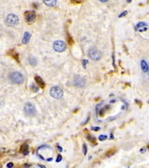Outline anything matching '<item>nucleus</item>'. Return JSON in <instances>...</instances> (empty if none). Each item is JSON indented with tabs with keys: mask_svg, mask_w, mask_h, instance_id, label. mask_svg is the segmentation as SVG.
<instances>
[{
	"mask_svg": "<svg viewBox=\"0 0 149 168\" xmlns=\"http://www.w3.org/2000/svg\"><path fill=\"white\" fill-rule=\"evenodd\" d=\"M3 150H4V149H0V155H1V154L3 153Z\"/></svg>",
	"mask_w": 149,
	"mask_h": 168,
	"instance_id": "7c9ffc66",
	"label": "nucleus"
},
{
	"mask_svg": "<svg viewBox=\"0 0 149 168\" xmlns=\"http://www.w3.org/2000/svg\"><path fill=\"white\" fill-rule=\"evenodd\" d=\"M29 62H30V64L32 65V66H36V65H37V60H36L33 56H30V57H29Z\"/></svg>",
	"mask_w": 149,
	"mask_h": 168,
	"instance_id": "2eb2a0df",
	"label": "nucleus"
},
{
	"mask_svg": "<svg viewBox=\"0 0 149 168\" xmlns=\"http://www.w3.org/2000/svg\"><path fill=\"white\" fill-rule=\"evenodd\" d=\"M127 14V11H124V12H122V13H120V14H119V18H121V17H123V16H125V15Z\"/></svg>",
	"mask_w": 149,
	"mask_h": 168,
	"instance_id": "5701e85b",
	"label": "nucleus"
},
{
	"mask_svg": "<svg viewBox=\"0 0 149 168\" xmlns=\"http://www.w3.org/2000/svg\"><path fill=\"white\" fill-rule=\"evenodd\" d=\"M114 153H116V150H114V149H110V150H108V152L105 155H107V157H109V156H111L112 154H114Z\"/></svg>",
	"mask_w": 149,
	"mask_h": 168,
	"instance_id": "f3484780",
	"label": "nucleus"
},
{
	"mask_svg": "<svg viewBox=\"0 0 149 168\" xmlns=\"http://www.w3.org/2000/svg\"><path fill=\"white\" fill-rule=\"evenodd\" d=\"M19 23V18L18 16H16L15 14H9L7 18H6V24L8 26H16L17 24Z\"/></svg>",
	"mask_w": 149,
	"mask_h": 168,
	"instance_id": "7ed1b4c3",
	"label": "nucleus"
},
{
	"mask_svg": "<svg viewBox=\"0 0 149 168\" xmlns=\"http://www.w3.org/2000/svg\"><path fill=\"white\" fill-rule=\"evenodd\" d=\"M24 111H25V113H26L27 115L33 116V115H36V109L31 102H28V104H25Z\"/></svg>",
	"mask_w": 149,
	"mask_h": 168,
	"instance_id": "39448f33",
	"label": "nucleus"
},
{
	"mask_svg": "<svg viewBox=\"0 0 149 168\" xmlns=\"http://www.w3.org/2000/svg\"><path fill=\"white\" fill-rule=\"evenodd\" d=\"M87 139H89V140H91V141H92V143H94V144H96V139H94V138L92 137V136L89 135V136H87Z\"/></svg>",
	"mask_w": 149,
	"mask_h": 168,
	"instance_id": "412c9836",
	"label": "nucleus"
},
{
	"mask_svg": "<svg viewBox=\"0 0 149 168\" xmlns=\"http://www.w3.org/2000/svg\"><path fill=\"white\" fill-rule=\"evenodd\" d=\"M31 89H32L33 92H35V93H37L38 91H39V88H38L37 86H36V85H32V86H31Z\"/></svg>",
	"mask_w": 149,
	"mask_h": 168,
	"instance_id": "6ab92c4d",
	"label": "nucleus"
},
{
	"mask_svg": "<svg viewBox=\"0 0 149 168\" xmlns=\"http://www.w3.org/2000/svg\"><path fill=\"white\" fill-rule=\"evenodd\" d=\"M87 60H83V67H85V66H87Z\"/></svg>",
	"mask_w": 149,
	"mask_h": 168,
	"instance_id": "a878e982",
	"label": "nucleus"
},
{
	"mask_svg": "<svg viewBox=\"0 0 149 168\" xmlns=\"http://www.w3.org/2000/svg\"><path fill=\"white\" fill-rule=\"evenodd\" d=\"M36 18V14L34 11H27L25 12V19L28 23H32V22L35 20Z\"/></svg>",
	"mask_w": 149,
	"mask_h": 168,
	"instance_id": "0eeeda50",
	"label": "nucleus"
},
{
	"mask_svg": "<svg viewBox=\"0 0 149 168\" xmlns=\"http://www.w3.org/2000/svg\"><path fill=\"white\" fill-rule=\"evenodd\" d=\"M7 166H8V167H11V166H13V163H8V164H7Z\"/></svg>",
	"mask_w": 149,
	"mask_h": 168,
	"instance_id": "c756f323",
	"label": "nucleus"
},
{
	"mask_svg": "<svg viewBox=\"0 0 149 168\" xmlns=\"http://www.w3.org/2000/svg\"><path fill=\"white\" fill-rule=\"evenodd\" d=\"M68 42H69V44H73L74 43V42H73V39H72V37H71V36H70V34H69V33H68Z\"/></svg>",
	"mask_w": 149,
	"mask_h": 168,
	"instance_id": "aec40b11",
	"label": "nucleus"
},
{
	"mask_svg": "<svg viewBox=\"0 0 149 168\" xmlns=\"http://www.w3.org/2000/svg\"><path fill=\"white\" fill-rule=\"evenodd\" d=\"M140 32H143V31H146L147 30V27H143V28H140V29H138Z\"/></svg>",
	"mask_w": 149,
	"mask_h": 168,
	"instance_id": "b1692460",
	"label": "nucleus"
},
{
	"mask_svg": "<svg viewBox=\"0 0 149 168\" xmlns=\"http://www.w3.org/2000/svg\"><path fill=\"white\" fill-rule=\"evenodd\" d=\"M50 95L55 98H61L63 97V91L59 87H53L50 89Z\"/></svg>",
	"mask_w": 149,
	"mask_h": 168,
	"instance_id": "20e7f679",
	"label": "nucleus"
},
{
	"mask_svg": "<svg viewBox=\"0 0 149 168\" xmlns=\"http://www.w3.org/2000/svg\"><path fill=\"white\" fill-rule=\"evenodd\" d=\"M107 138V135H105V134H101V135L98 136V140H100V141H103V140H105Z\"/></svg>",
	"mask_w": 149,
	"mask_h": 168,
	"instance_id": "a211bd4d",
	"label": "nucleus"
},
{
	"mask_svg": "<svg viewBox=\"0 0 149 168\" xmlns=\"http://www.w3.org/2000/svg\"><path fill=\"white\" fill-rule=\"evenodd\" d=\"M147 26V24L146 23H144V22H139V23H137V25L135 26V29H140V28H143V27H146Z\"/></svg>",
	"mask_w": 149,
	"mask_h": 168,
	"instance_id": "dca6fc26",
	"label": "nucleus"
},
{
	"mask_svg": "<svg viewBox=\"0 0 149 168\" xmlns=\"http://www.w3.org/2000/svg\"><path fill=\"white\" fill-rule=\"evenodd\" d=\"M83 154H87V145H85V144L83 145Z\"/></svg>",
	"mask_w": 149,
	"mask_h": 168,
	"instance_id": "4be33fe9",
	"label": "nucleus"
},
{
	"mask_svg": "<svg viewBox=\"0 0 149 168\" xmlns=\"http://www.w3.org/2000/svg\"><path fill=\"white\" fill-rule=\"evenodd\" d=\"M100 2H107V1H108V0H99Z\"/></svg>",
	"mask_w": 149,
	"mask_h": 168,
	"instance_id": "2f4dec72",
	"label": "nucleus"
},
{
	"mask_svg": "<svg viewBox=\"0 0 149 168\" xmlns=\"http://www.w3.org/2000/svg\"><path fill=\"white\" fill-rule=\"evenodd\" d=\"M58 149H59V150H60V151H62V147H60V146H58Z\"/></svg>",
	"mask_w": 149,
	"mask_h": 168,
	"instance_id": "473e14b6",
	"label": "nucleus"
},
{
	"mask_svg": "<svg viewBox=\"0 0 149 168\" xmlns=\"http://www.w3.org/2000/svg\"><path fill=\"white\" fill-rule=\"evenodd\" d=\"M85 80L80 77H77L76 79L74 80V85L76 87H78V88H83V87L85 86Z\"/></svg>",
	"mask_w": 149,
	"mask_h": 168,
	"instance_id": "6e6552de",
	"label": "nucleus"
},
{
	"mask_svg": "<svg viewBox=\"0 0 149 168\" xmlns=\"http://www.w3.org/2000/svg\"><path fill=\"white\" fill-rule=\"evenodd\" d=\"M148 147H149V146H148Z\"/></svg>",
	"mask_w": 149,
	"mask_h": 168,
	"instance_id": "c9c22d12",
	"label": "nucleus"
},
{
	"mask_svg": "<svg viewBox=\"0 0 149 168\" xmlns=\"http://www.w3.org/2000/svg\"><path fill=\"white\" fill-rule=\"evenodd\" d=\"M132 1V0H127V2H128V3H129V2H131Z\"/></svg>",
	"mask_w": 149,
	"mask_h": 168,
	"instance_id": "72a5a7b5",
	"label": "nucleus"
},
{
	"mask_svg": "<svg viewBox=\"0 0 149 168\" xmlns=\"http://www.w3.org/2000/svg\"><path fill=\"white\" fill-rule=\"evenodd\" d=\"M148 104H149V100H148Z\"/></svg>",
	"mask_w": 149,
	"mask_h": 168,
	"instance_id": "f704fd0d",
	"label": "nucleus"
},
{
	"mask_svg": "<svg viewBox=\"0 0 149 168\" xmlns=\"http://www.w3.org/2000/svg\"><path fill=\"white\" fill-rule=\"evenodd\" d=\"M43 2L47 6H50V7H53V6H55L57 4V0H43Z\"/></svg>",
	"mask_w": 149,
	"mask_h": 168,
	"instance_id": "f8f14e48",
	"label": "nucleus"
},
{
	"mask_svg": "<svg viewBox=\"0 0 149 168\" xmlns=\"http://www.w3.org/2000/svg\"><path fill=\"white\" fill-rule=\"evenodd\" d=\"M28 150H29V146H28V144H26V143L22 145L21 148H20V151H21L23 154H27V153H28Z\"/></svg>",
	"mask_w": 149,
	"mask_h": 168,
	"instance_id": "ddd939ff",
	"label": "nucleus"
},
{
	"mask_svg": "<svg viewBox=\"0 0 149 168\" xmlns=\"http://www.w3.org/2000/svg\"><path fill=\"white\" fill-rule=\"evenodd\" d=\"M61 160H62V156H61V155H58V157H57V162H60Z\"/></svg>",
	"mask_w": 149,
	"mask_h": 168,
	"instance_id": "393cba45",
	"label": "nucleus"
},
{
	"mask_svg": "<svg viewBox=\"0 0 149 168\" xmlns=\"http://www.w3.org/2000/svg\"><path fill=\"white\" fill-rule=\"evenodd\" d=\"M145 151H146V148H141V150H140L141 153H144Z\"/></svg>",
	"mask_w": 149,
	"mask_h": 168,
	"instance_id": "c85d7f7f",
	"label": "nucleus"
},
{
	"mask_svg": "<svg viewBox=\"0 0 149 168\" xmlns=\"http://www.w3.org/2000/svg\"><path fill=\"white\" fill-rule=\"evenodd\" d=\"M92 129V130H96H96H99L100 128H99V127H96V126H94Z\"/></svg>",
	"mask_w": 149,
	"mask_h": 168,
	"instance_id": "bb28decb",
	"label": "nucleus"
},
{
	"mask_svg": "<svg viewBox=\"0 0 149 168\" xmlns=\"http://www.w3.org/2000/svg\"><path fill=\"white\" fill-rule=\"evenodd\" d=\"M140 66H141V70L143 73H149V64L145 61V60H142L140 63Z\"/></svg>",
	"mask_w": 149,
	"mask_h": 168,
	"instance_id": "1a4fd4ad",
	"label": "nucleus"
},
{
	"mask_svg": "<svg viewBox=\"0 0 149 168\" xmlns=\"http://www.w3.org/2000/svg\"><path fill=\"white\" fill-rule=\"evenodd\" d=\"M35 81H36V83L38 84V86L40 87V88H45V83H44V81H43L41 78L39 77V76H36L35 77Z\"/></svg>",
	"mask_w": 149,
	"mask_h": 168,
	"instance_id": "9b49d317",
	"label": "nucleus"
},
{
	"mask_svg": "<svg viewBox=\"0 0 149 168\" xmlns=\"http://www.w3.org/2000/svg\"><path fill=\"white\" fill-rule=\"evenodd\" d=\"M30 38H31V34L29 32H26L23 36V39H22V43L23 44H28L29 41H30Z\"/></svg>",
	"mask_w": 149,
	"mask_h": 168,
	"instance_id": "9d476101",
	"label": "nucleus"
},
{
	"mask_svg": "<svg viewBox=\"0 0 149 168\" xmlns=\"http://www.w3.org/2000/svg\"><path fill=\"white\" fill-rule=\"evenodd\" d=\"M87 55H89V57L91 58L92 60H94V61H98L101 58V52L98 49H96V47L90 48L89 51H87Z\"/></svg>",
	"mask_w": 149,
	"mask_h": 168,
	"instance_id": "f257e3e1",
	"label": "nucleus"
},
{
	"mask_svg": "<svg viewBox=\"0 0 149 168\" xmlns=\"http://www.w3.org/2000/svg\"><path fill=\"white\" fill-rule=\"evenodd\" d=\"M9 54H10V56H12V57L14 58V59L16 60V61L19 62V55H18V54L15 52L14 50H11L10 52H9Z\"/></svg>",
	"mask_w": 149,
	"mask_h": 168,
	"instance_id": "4468645a",
	"label": "nucleus"
},
{
	"mask_svg": "<svg viewBox=\"0 0 149 168\" xmlns=\"http://www.w3.org/2000/svg\"><path fill=\"white\" fill-rule=\"evenodd\" d=\"M53 47H54V49H55V51H57V52H64L67 49L66 43L63 41H56L55 43H54Z\"/></svg>",
	"mask_w": 149,
	"mask_h": 168,
	"instance_id": "423d86ee",
	"label": "nucleus"
},
{
	"mask_svg": "<svg viewBox=\"0 0 149 168\" xmlns=\"http://www.w3.org/2000/svg\"><path fill=\"white\" fill-rule=\"evenodd\" d=\"M10 79L12 81L14 84H17V85H20L24 82V76L22 75L21 73L19 72H13V73L10 74Z\"/></svg>",
	"mask_w": 149,
	"mask_h": 168,
	"instance_id": "f03ea898",
	"label": "nucleus"
},
{
	"mask_svg": "<svg viewBox=\"0 0 149 168\" xmlns=\"http://www.w3.org/2000/svg\"><path fill=\"white\" fill-rule=\"evenodd\" d=\"M73 2H77V3H79V2H82L83 0H72Z\"/></svg>",
	"mask_w": 149,
	"mask_h": 168,
	"instance_id": "cd10ccee",
	"label": "nucleus"
}]
</instances>
